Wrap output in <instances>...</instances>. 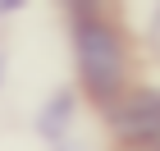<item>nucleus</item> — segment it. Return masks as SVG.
I'll use <instances>...</instances> for the list:
<instances>
[{"instance_id": "obj_3", "label": "nucleus", "mask_w": 160, "mask_h": 151, "mask_svg": "<svg viewBox=\"0 0 160 151\" xmlns=\"http://www.w3.org/2000/svg\"><path fill=\"white\" fill-rule=\"evenodd\" d=\"M69 124H73V92H55V96L41 105L37 128H41V138H50L55 147H64V142H69Z\"/></svg>"}, {"instance_id": "obj_5", "label": "nucleus", "mask_w": 160, "mask_h": 151, "mask_svg": "<svg viewBox=\"0 0 160 151\" xmlns=\"http://www.w3.org/2000/svg\"><path fill=\"white\" fill-rule=\"evenodd\" d=\"M0 78H5V55H0Z\"/></svg>"}, {"instance_id": "obj_4", "label": "nucleus", "mask_w": 160, "mask_h": 151, "mask_svg": "<svg viewBox=\"0 0 160 151\" xmlns=\"http://www.w3.org/2000/svg\"><path fill=\"white\" fill-rule=\"evenodd\" d=\"M151 23H156V41H160V5H156V18H151Z\"/></svg>"}, {"instance_id": "obj_1", "label": "nucleus", "mask_w": 160, "mask_h": 151, "mask_svg": "<svg viewBox=\"0 0 160 151\" xmlns=\"http://www.w3.org/2000/svg\"><path fill=\"white\" fill-rule=\"evenodd\" d=\"M73 55H78V73H82L87 96L114 101L123 96V78H128V46H123V32L105 18L101 5H73Z\"/></svg>"}, {"instance_id": "obj_2", "label": "nucleus", "mask_w": 160, "mask_h": 151, "mask_svg": "<svg viewBox=\"0 0 160 151\" xmlns=\"http://www.w3.org/2000/svg\"><path fill=\"white\" fill-rule=\"evenodd\" d=\"M110 124L133 151H160V87L123 92L110 105Z\"/></svg>"}]
</instances>
